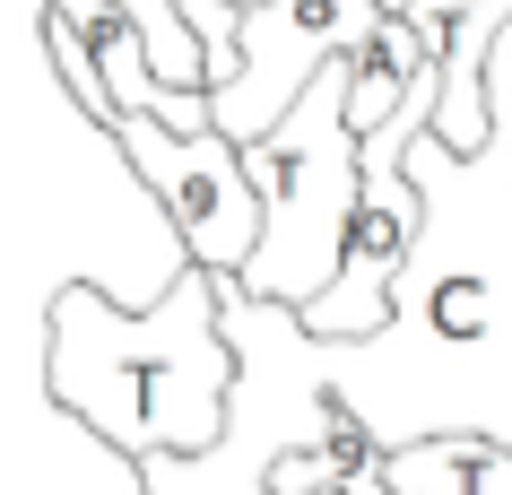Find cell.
<instances>
[{"mask_svg": "<svg viewBox=\"0 0 512 495\" xmlns=\"http://www.w3.org/2000/svg\"><path fill=\"white\" fill-rule=\"evenodd\" d=\"M105 131L122 139V157L139 165V183L157 192V218L174 235V252H183V270H200L209 287H235L252 244H261V200L243 183V148H226L217 131L174 139L157 122H139V113H122Z\"/></svg>", "mask_w": 512, "mask_h": 495, "instance_id": "277c9868", "label": "cell"}, {"mask_svg": "<svg viewBox=\"0 0 512 495\" xmlns=\"http://www.w3.org/2000/svg\"><path fill=\"white\" fill-rule=\"evenodd\" d=\"M382 495H512V443L417 435L400 452H382Z\"/></svg>", "mask_w": 512, "mask_h": 495, "instance_id": "5b68a950", "label": "cell"}, {"mask_svg": "<svg viewBox=\"0 0 512 495\" xmlns=\"http://www.w3.org/2000/svg\"><path fill=\"white\" fill-rule=\"evenodd\" d=\"M243 183L261 200V244L243 261L235 296L304 313L339 278V244H348L356 192H365L356 131H348V61H330L322 79L287 105V122L243 148Z\"/></svg>", "mask_w": 512, "mask_h": 495, "instance_id": "7a4b0ae2", "label": "cell"}, {"mask_svg": "<svg viewBox=\"0 0 512 495\" xmlns=\"http://www.w3.org/2000/svg\"><path fill=\"white\" fill-rule=\"evenodd\" d=\"M391 9H400V0H382V18H391Z\"/></svg>", "mask_w": 512, "mask_h": 495, "instance_id": "52a82bcc", "label": "cell"}, {"mask_svg": "<svg viewBox=\"0 0 512 495\" xmlns=\"http://www.w3.org/2000/svg\"><path fill=\"white\" fill-rule=\"evenodd\" d=\"M382 35V0H261L235 27V79L209 87V131L226 148H252L261 131L287 122L304 87L330 61L365 53Z\"/></svg>", "mask_w": 512, "mask_h": 495, "instance_id": "3957f363", "label": "cell"}, {"mask_svg": "<svg viewBox=\"0 0 512 495\" xmlns=\"http://www.w3.org/2000/svg\"><path fill=\"white\" fill-rule=\"evenodd\" d=\"M174 18L191 27V44H200V70H209V87H226L235 79V9L226 0H174Z\"/></svg>", "mask_w": 512, "mask_h": 495, "instance_id": "8992f818", "label": "cell"}, {"mask_svg": "<svg viewBox=\"0 0 512 495\" xmlns=\"http://www.w3.org/2000/svg\"><path fill=\"white\" fill-rule=\"evenodd\" d=\"M44 383L122 469L148 461H200L226 435L235 348L217 330V287L200 270H174L148 313H122L105 287H61Z\"/></svg>", "mask_w": 512, "mask_h": 495, "instance_id": "6da1fadb", "label": "cell"}]
</instances>
